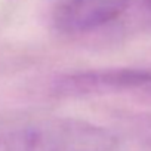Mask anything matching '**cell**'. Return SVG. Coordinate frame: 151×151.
I'll use <instances>...</instances> for the list:
<instances>
[{
  "instance_id": "3957f363",
  "label": "cell",
  "mask_w": 151,
  "mask_h": 151,
  "mask_svg": "<svg viewBox=\"0 0 151 151\" xmlns=\"http://www.w3.org/2000/svg\"><path fill=\"white\" fill-rule=\"evenodd\" d=\"M55 91L65 96H85L126 91L151 92V70L108 68L73 73L55 83Z\"/></svg>"
},
{
  "instance_id": "6da1fadb",
  "label": "cell",
  "mask_w": 151,
  "mask_h": 151,
  "mask_svg": "<svg viewBox=\"0 0 151 151\" xmlns=\"http://www.w3.org/2000/svg\"><path fill=\"white\" fill-rule=\"evenodd\" d=\"M0 151H117V138L76 117L18 116L0 122Z\"/></svg>"
},
{
  "instance_id": "277c9868",
  "label": "cell",
  "mask_w": 151,
  "mask_h": 151,
  "mask_svg": "<svg viewBox=\"0 0 151 151\" xmlns=\"http://www.w3.org/2000/svg\"><path fill=\"white\" fill-rule=\"evenodd\" d=\"M142 6H144L145 12L151 15V0H142Z\"/></svg>"
},
{
  "instance_id": "7a4b0ae2",
  "label": "cell",
  "mask_w": 151,
  "mask_h": 151,
  "mask_svg": "<svg viewBox=\"0 0 151 151\" xmlns=\"http://www.w3.org/2000/svg\"><path fill=\"white\" fill-rule=\"evenodd\" d=\"M130 0H43L49 25L62 34H86L117 21Z\"/></svg>"
}]
</instances>
